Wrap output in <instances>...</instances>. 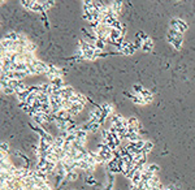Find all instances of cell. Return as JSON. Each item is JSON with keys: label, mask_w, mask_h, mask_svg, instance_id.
<instances>
[{"label": "cell", "mask_w": 195, "mask_h": 190, "mask_svg": "<svg viewBox=\"0 0 195 190\" xmlns=\"http://www.w3.org/2000/svg\"><path fill=\"white\" fill-rule=\"evenodd\" d=\"M169 25H170V26H169L170 29H174V30H177V31H180V33H182V34L189 29L187 22L183 21V20H181V18H172L170 22H169Z\"/></svg>", "instance_id": "1"}, {"label": "cell", "mask_w": 195, "mask_h": 190, "mask_svg": "<svg viewBox=\"0 0 195 190\" xmlns=\"http://www.w3.org/2000/svg\"><path fill=\"white\" fill-rule=\"evenodd\" d=\"M167 41L169 44H172L176 50H181L182 48V44H183V35L178 36V38H169L167 36Z\"/></svg>", "instance_id": "2"}, {"label": "cell", "mask_w": 195, "mask_h": 190, "mask_svg": "<svg viewBox=\"0 0 195 190\" xmlns=\"http://www.w3.org/2000/svg\"><path fill=\"white\" fill-rule=\"evenodd\" d=\"M75 94V91H74V89L72 87V86H66L65 87H63L61 89V94H60V97L63 98V99H66V100H70V98L73 97V95Z\"/></svg>", "instance_id": "3"}, {"label": "cell", "mask_w": 195, "mask_h": 190, "mask_svg": "<svg viewBox=\"0 0 195 190\" xmlns=\"http://www.w3.org/2000/svg\"><path fill=\"white\" fill-rule=\"evenodd\" d=\"M102 125L99 124V122H87V124L82 125V129L86 130V131H90V133H96L98 130H99Z\"/></svg>", "instance_id": "4"}, {"label": "cell", "mask_w": 195, "mask_h": 190, "mask_svg": "<svg viewBox=\"0 0 195 190\" xmlns=\"http://www.w3.org/2000/svg\"><path fill=\"white\" fill-rule=\"evenodd\" d=\"M113 187H114V176H113V173L108 172V175H107V181L103 186V190H113Z\"/></svg>", "instance_id": "5"}, {"label": "cell", "mask_w": 195, "mask_h": 190, "mask_svg": "<svg viewBox=\"0 0 195 190\" xmlns=\"http://www.w3.org/2000/svg\"><path fill=\"white\" fill-rule=\"evenodd\" d=\"M85 108V106L83 104H80V103H74L73 106H72V108L68 111V113H69V116H72V117H74V116H77L78 113H81V111Z\"/></svg>", "instance_id": "6"}, {"label": "cell", "mask_w": 195, "mask_h": 190, "mask_svg": "<svg viewBox=\"0 0 195 190\" xmlns=\"http://www.w3.org/2000/svg\"><path fill=\"white\" fill-rule=\"evenodd\" d=\"M100 108H102V111H103L104 115H107L108 117L112 115V113H114V111H113V106H112V104L103 103V104H100Z\"/></svg>", "instance_id": "7"}, {"label": "cell", "mask_w": 195, "mask_h": 190, "mask_svg": "<svg viewBox=\"0 0 195 190\" xmlns=\"http://www.w3.org/2000/svg\"><path fill=\"white\" fill-rule=\"evenodd\" d=\"M139 97H142L143 98V100H144V104H150V103H152V99H153V97H152V94L147 90V89H144L143 91H142V94L139 95Z\"/></svg>", "instance_id": "8"}, {"label": "cell", "mask_w": 195, "mask_h": 190, "mask_svg": "<svg viewBox=\"0 0 195 190\" xmlns=\"http://www.w3.org/2000/svg\"><path fill=\"white\" fill-rule=\"evenodd\" d=\"M153 50V41L151 39V38H148L147 41L143 42V46H142V51L144 52H151Z\"/></svg>", "instance_id": "9"}, {"label": "cell", "mask_w": 195, "mask_h": 190, "mask_svg": "<svg viewBox=\"0 0 195 190\" xmlns=\"http://www.w3.org/2000/svg\"><path fill=\"white\" fill-rule=\"evenodd\" d=\"M109 120H111V125H116V124H119V122H121L124 120V117L120 115V113L114 112L109 116Z\"/></svg>", "instance_id": "10"}, {"label": "cell", "mask_w": 195, "mask_h": 190, "mask_svg": "<svg viewBox=\"0 0 195 190\" xmlns=\"http://www.w3.org/2000/svg\"><path fill=\"white\" fill-rule=\"evenodd\" d=\"M20 33H16V31H9L8 34L4 35V39H8V41H12V42H17L20 39Z\"/></svg>", "instance_id": "11"}, {"label": "cell", "mask_w": 195, "mask_h": 190, "mask_svg": "<svg viewBox=\"0 0 195 190\" xmlns=\"http://www.w3.org/2000/svg\"><path fill=\"white\" fill-rule=\"evenodd\" d=\"M146 169L148 170V172H151L152 175H158L160 172V167L158 164H155V163H151V164H147L146 165Z\"/></svg>", "instance_id": "12"}, {"label": "cell", "mask_w": 195, "mask_h": 190, "mask_svg": "<svg viewBox=\"0 0 195 190\" xmlns=\"http://www.w3.org/2000/svg\"><path fill=\"white\" fill-rule=\"evenodd\" d=\"M50 83H51V85H53V86H56V87H58V89H63V87H65V86H66L65 82H64V80H63V77L55 78V80L50 81Z\"/></svg>", "instance_id": "13"}, {"label": "cell", "mask_w": 195, "mask_h": 190, "mask_svg": "<svg viewBox=\"0 0 195 190\" xmlns=\"http://www.w3.org/2000/svg\"><path fill=\"white\" fill-rule=\"evenodd\" d=\"M111 8H112V11L119 16L121 13V9H122V3L121 2H112L111 4Z\"/></svg>", "instance_id": "14"}, {"label": "cell", "mask_w": 195, "mask_h": 190, "mask_svg": "<svg viewBox=\"0 0 195 190\" xmlns=\"http://www.w3.org/2000/svg\"><path fill=\"white\" fill-rule=\"evenodd\" d=\"M78 180V170H73V172H68L66 173V177H65V181L68 182H73Z\"/></svg>", "instance_id": "15"}, {"label": "cell", "mask_w": 195, "mask_h": 190, "mask_svg": "<svg viewBox=\"0 0 195 190\" xmlns=\"http://www.w3.org/2000/svg\"><path fill=\"white\" fill-rule=\"evenodd\" d=\"M152 148H153V143L151 141H146L144 142V146H143V150H142V153L143 154H146V155H148L151 151H152Z\"/></svg>", "instance_id": "16"}, {"label": "cell", "mask_w": 195, "mask_h": 190, "mask_svg": "<svg viewBox=\"0 0 195 190\" xmlns=\"http://www.w3.org/2000/svg\"><path fill=\"white\" fill-rule=\"evenodd\" d=\"M85 182H86L87 185H91V186L96 185V181H95V178H94L92 173H89V172L85 173Z\"/></svg>", "instance_id": "17"}, {"label": "cell", "mask_w": 195, "mask_h": 190, "mask_svg": "<svg viewBox=\"0 0 195 190\" xmlns=\"http://www.w3.org/2000/svg\"><path fill=\"white\" fill-rule=\"evenodd\" d=\"M95 51L96 50L83 51V60H95Z\"/></svg>", "instance_id": "18"}, {"label": "cell", "mask_w": 195, "mask_h": 190, "mask_svg": "<svg viewBox=\"0 0 195 190\" xmlns=\"http://www.w3.org/2000/svg\"><path fill=\"white\" fill-rule=\"evenodd\" d=\"M53 4H55L53 0H41V5H42V8H43L44 12L48 11V9H50Z\"/></svg>", "instance_id": "19"}, {"label": "cell", "mask_w": 195, "mask_h": 190, "mask_svg": "<svg viewBox=\"0 0 195 190\" xmlns=\"http://www.w3.org/2000/svg\"><path fill=\"white\" fill-rule=\"evenodd\" d=\"M64 143H65V139H64L63 137H60V136L55 137V141H53V146H55V147H57V148H63Z\"/></svg>", "instance_id": "20"}, {"label": "cell", "mask_w": 195, "mask_h": 190, "mask_svg": "<svg viewBox=\"0 0 195 190\" xmlns=\"http://www.w3.org/2000/svg\"><path fill=\"white\" fill-rule=\"evenodd\" d=\"M131 102L134 104H136V106H144V100L142 97H139V95H133V98H131Z\"/></svg>", "instance_id": "21"}, {"label": "cell", "mask_w": 195, "mask_h": 190, "mask_svg": "<svg viewBox=\"0 0 195 190\" xmlns=\"http://www.w3.org/2000/svg\"><path fill=\"white\" fill-rule=\"evenodd\" d=\"M38 100L42 104H47L50 103V95L48 94H38Z\"/></svg>", "instance_id": "22"}, {"label": "cell", "mask_w": 195, "mask_h": 190, "mask_svg": "<svg viewBox=\"0 0 195 190\" xmlns=\"http://www.w3.org/2000/svg\"><path fill=\"white\" fill-rule=\"evenodd\" d=\"M36 44L35 43H33V42H29V44L26 46V52H29V53H35V51H36Z\"/></svg>", "instance_id": "23"}, {"label": "cell", "mask_w": 195, "mask_h": 190, "mask_svg": "<svg viewBox=\"0 0 195 190\" xmlns=\"http://www.w3.org/2000/svg\"><path fill=\"white\" fill-rule=\"evenodd\" d=\"M143 90H144V87L142 86V85H139V83H135V85H133V91H134V94H135V95H141Z\"/></svg>", "instance_id": "24"}, {"label": "cell", "mask_w": 195, "mask_h": 190, "mask_svg": "<svg viewBox=\"0 0 195 190\" xmlns=\"http://www.w3.org/2000/svg\"><path fill=\"white\" fill-rule=\"evenodd\" d=\"M105 43H107V42L102 41V39H96V42H95L94 44H95V47H96V50L103 51V50H104V47H105Z\"/></svg>", "instance_id": "25"}, {"label": "cell", "mask_w": 195, "mask_h": 190, "mask_svg": "<svg viewBox=\"0 0 195 190\" xmlns=\"http://www.w3.org/2000/svg\"><path fill=\"white\" fill-rule=\"evenodd\" d=\"M26 75H29L27 72H14V80L22 81V78H25Z\"/></svg>", "instance_id": "26"}, {"label": "cell", "mask_w": 195, "mask_h": 190, "mask_svg": "<svg viewBox=\"0 0 195 190\" xmlns=\"http://www.w3.org/2000/svg\"><path fill=\"white\" fill-rule=\"evenodd\" d=\"M34 2H35V0H21L20 3L22 4V7H25V8H27V9H31Z\"/></svg>", "instance_id": "27"}, {"label": "cell", "mask_w": 195, "mask_h": 190, "mask_svg": "<svg viewBox=\"0 0 195 190\" xmlns=\"http://www.w3.org/2000/svg\"><path fill=\"white\" fill-rule=\"evenodd\" d=\"M2 91H3L5 95H13V94H16V92H14V90H13L11 86H8V87H4V89H2Z\"/></svg>", "instance_id": "28"}, {"label": "cell", "mask_w": 195, "mask_h": 190, "mask_svg": "<svg viewBox=\"0 0 195 190\" xmlns=\"http://www.w3.org/2000/svg\"><path fill=\"white\" fill-rule=\"evenodd\" d=\"M0 147H2V151H4V153H9V143L8 142H2Z\"/></svg>", "instance_id": "29"}, {"label": "cell", "mask_w": 195, "mask_h": 190, "mask_svg": "<svg viewBox=\"0 0 195 190\" xmlns=\"http://www.w3.org/2000/svg\"><path fill=\"white\" fill-rule=\"evenodd\" d=\"M141 182H142V181H141ZM129 190H141V186H139V185H136V184L130 182V185H129Z\"/></svg>", "instance_id": "30"}, {"label": "cell", "mask_w": 195, "mask_h": 190, "mask_svg": "<svg viewBox=\"0 0 195 190\" xmlns=\"http://www.w3.org/2000/svg\"><path fill=\"white\" fill-rule=\"evenodd\" d=\"M165 190H177V187H176V185H168L165 186Z\"/></svg>", "instance_id": "31"}, {"label": "cell", "mask_w": 195, "mask_h": 190, "mask_svg": "<svg viewBox=\"0 0 195 190\" xmlns=\"http://www.w3.org/2000/svg\"><path fill=\"white\" fill-rule=\"evenodd\" d=\"M120 33H121V36H122V38H124V36H125V34H126V27H125V26H124V27H122V30H121V31H120Z\"/></svg>", "instance_id": "32"}]
</instances>
